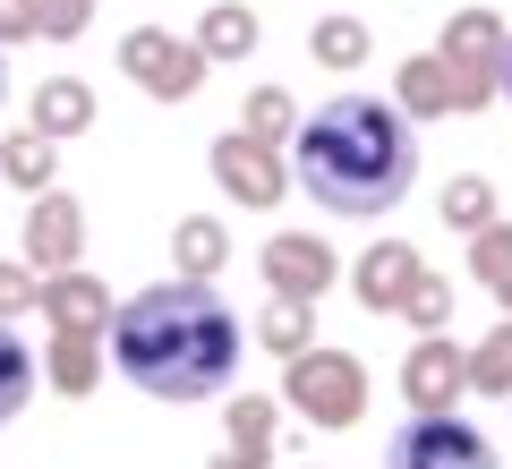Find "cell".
Returning <instances> with one entry per match:
<instances>
[{"mask_svg":"<svg viewBox=\"0 0 512 469\" xmlns=\"http://www.w3.org/2000/svg\"><path fill=\"white\" fill-rule=\"evenodd\" d=\"M308 60L316 69H359L367 60V26L359 18H316L308 26Z\"/></svg>","mask_w":512,"mask_h":469,"instance_id":"24","label":"cell"},{"mask_svg":"<svg viewBox=\"0 0 512 469\" xmlns=\"http://www.w3.org/2000/svg\"><path fill=\"white\" fill-rule=\"evenodd\" d=\"M291 180L342 222L393 214L419 180V128L376 94H333L316 120L291 128Z\"/></svg>","mask_w":512,"mask_h":469,"instance_id":"2","label":"cell"},{"mask_svg":"<svg viewBox=\"0 0 512 469\" xmlns=\"http://www.w3.org/2000/svg\"><path fill=\"white\" fill-rule=\"evenodd\" d=\"M26 128L52 137V145H60V137H86V128H94V86H86V77H43Z\"/></svg>","mask_w":512,"mask_h":469,"instance_id":"14","label":"cell"},{"mask_svg":"<svg viewBox=\"0 0 512 469\" xmlns=\"http://www.w3.org/2000/svg\"><path fill=\"white\" fill-rule=\"evenodd\" d=\"M436 214H444V231H461V239H478L495 222V188L478 180V171H461V180H444V197H436Z\"/></svg>","mask_w":512,"mask_h":469,"instance_id":"20","label":"cell"},{"mask_svg":"<svg viewBox=\"0 0 512 469\" xmlns=\"http://www.w3.org/2000/svg\"><path fill=\"white\" fill-rule=\"evenodd\" d=\"M419 248L410 239H376V248L350 265V290H359V307H376V316H402V299H410V282H419Z\"/></svg>","mask_w":512,"mask_h":469,"instance_id":"12","label":"cell"},{"mask_svg":"<svg viewBox=\"0 0 512 469\" xmlns=\"http://www.w3.org/2000/svg\"><path fill=\"white\" fill-rule=\"evenodd\" d=\"M495 94L512 103V35H504V60H495Z\"/></svg>","mask_w":512,"mask_h":469,"instance_id":"31","label":"cell"},{"mask_svg":"<svg viewBox=\"0 0 512 469\" xmlns=\"http://www.w3.org/2000/svg\"><path fill=\"white\" fill-rule=\"evenodd\" d=\"M43 316H52V333H69V342H103L111 333V290L94 282V273H43Z\"/></svg>","mask_w":512,"mask_h":469,"instance_id":"11","label":"cell"},{"mask_svg":"<svg viewBox=\"0 0 512 469\" xmlns=\"http://www.w3.org/2000/svg\"><path fill=\"white\" fill-rule=\"evenodd\" d=\"M205 163H214V188L231 205H248V214H265V205H282L291 197V163H282V145H256V137H214V154H205Z\"/></svg>","mask_w":512,"mask_h":469,"instance_id":"7","label":"cell"},{"mask_svg":"<svg viewBox=\"0 0 512 469\" xmlns=\"http://www.w3.org/2000/svg\"><path fill=\"white\" fill-rule=\"evenodd\" d=\"M171 265H180V282H214V273L231 265V231H222L214 214H188L180 231H171Z\"/></svg>","mask_w":512,"mask_h":469,"instance_id":"16","label":"cell"},{"mask_svg":"<svg viewBox=\"0 0 512 469\" xmlns=\"http://www.w3.org/2000/svg\"><path fill=\"white\" fill-rule=\"evenodd\" d=\"M504 35H512V26L495 18V9H461V18H444L436 60H453V69H487V77H495V60H504Z\"/></svg>","mask_w":512,"mask_h":469,"instance_id":"15","label":"cell"},{"mask_svg":"<svg viewBox=\"0 0 512 469\" xmlns=\"http://www.w3.org/2000/svg\"><path fill=\"white\" fill-rule=\"evenodd\" d=\"M470 273H478V282H487L495 299L512 307V222H487V231L470 239Z\"/></svg>","mask_w":512,"mask_h":469,"instance_id":"25","label":"cell"},{"mask_svg":"<svg viewBox=\"0 0 512 469\" xmlns=\"http://www.w3.org/2000/svg\"><path fill=\"white\" fill-rule=\"evenodd\" d=\"M256 273H265V290H274V299H291V307H316L333 290V248L316 231H274L265 239V256H256Z\"/></svg>","mask_w":512,"mask_h":469,"instance_id":"8","label":"cell"},{"mask_svg":"<svg viewBox=\"0 0 512 469\" xmlns=\"http://www.w3.org/2000/svg\"><path fill=\"white\" fill-rule=\"evenodd\" d=\"M222 435H231V452H239V461H256V469H265V452H274V435H282V401L239 393L231 410H222Z\"/></svg>","mask_w":512,"mask_h":469,"instance_id":"17","label":"cell"},{"mask_svg":"<svg viewBox=\"0 0 512 469\" xmlns=\"http://www.w3.org/2000/svg\"><path fill=\"white\" fill-rule=\"evenodd\" d=\"M256 350H274V359H299V350H316V307L274 299L265 316H256Z\"/></svg>","mask_w":512,"mask_h":469,"instance_id":"21","label":"cell"},{"mask_svg":"<svg viewBox=\"0 0 512 469\" xmlns=\"http://www.w3.org/2000/svg\"><path fill=\"white\" fill-rule=\"evenodd\" d=\"M26 307H43V273L0 256V325H9V316H26Z\"/></svg>","mask_w":512,"mask_h":469,"instance_id":"29","label":"cell"},{"mask_svg":"<svg viewBox=\"0 0 512 469\" xmlns=\"http://www.w3.org/2000/svg\"><path fill=\"white\" fill-rule=\"evenodd\" d=\"M461 359H470V393H487V401H512V316H504V325H495L478 350H461Z\"/></svg>","mask_w":512,"mask_h":469,"instance_id":"23","label":"cell"},{"mask_svg":"<svg viewBox=\"0 0 512 469\" xmlns=\"http://www.w3.org/2000/svg\"><path fill=\"white\" fill-rule=\"evenodd\" d=\"M282 410H299L308 427H359L367 410V367L350 359V350H299V359H282Z\"/></svg>","mask_w":512,"mask_h":469,"instance_id":"3","label":"cell"},{"mask_svg":"<svg viewBox=\"0 0 512 469\" xmlns=\"http://www.w3.org/2000/svg\"><path fill=\"white\" fill-rule=\"evenodd\" d=\"M461 393H470V359H461L444 333H419V342H410V359H402V401H410V418L453 410Z\"/></svg>","mask_w":512,"mask_h":469,"instance_id":"9","label":"cell"},{"mask_svg":"<svg viewBox=\"0 0 512 469\" xmlns=\"http://www.w3.org/2000/svg\"><path fill=\"white\" fill-rule=\"evenodd\" d=\"M52 171H60V145H52V137H35V128L0 145V180L26 188V197H43V188H52Z\"/></svg>","mask_w":512,"mask_h":469,"instance_id":"19","label":"cell"},{"mask_svg":"<svg viewBox=\"0 0 512 469\" xmlns=\"http://www.w3.org/2000/svg\"><path fill=\"white\" fill-rule=\"evenodd\" d=\"M77 248H86V205L60 197V188H43V197L26 205V265L35 273H69Z\"/></svg>","mask_w":512,"mask_h":469,"instance_id":"10","label":"cell"},{"mask_svg":"<svg viewBox=\"0 0 512 469\" xmlns=\"http://www.w3.org/2000/svg\"><path fill=\"white\" fill-rule=\"evenodd\" d=\"M26 401H35V359H26V342H18V333L0 325V427H9V418H18Z\"/></svg>","mask_w":512,"mask_h":469,"instance_id":"26","label":"cell"},{"mask_svg":"<svg viewBox=\"0 0 512 469\" xmlns=\"http://www.w3.org/2000/svg\"><path fill=\"white\" fill-rule=\"evenodd\" d=\"M43 384L69 401H86L94 384H103V342H69V333H52V350H43Z\"/></svg>","mask_w":512,"mask_h":469,"instance_id":"18","label":"cell"},{"mask_svg":"<svg viewBox=\"0 0 512 469\" xmlns=\"http://www.w3.org/2000/svg\"><path fill=\"white\" fill-rule=\"evenodd\" d=\"M478 103H495V77L487 69H453V60H436V52H419V60L393 69V111H402L410 128L444 120V111H478Z\"/></svg>","mask_w":512,"mask_h":469,"instance_id":"4","label":"cell"},{"mask_svg":"<svg viewBox=\"0 0 512 469\" xmlns=\"http://www.w3.org/2000/svg\"><path fill=\"white\" fill-rule=\"evenodd\" d=\"M35 35V0H0V52Z\"/></svg>","mask_w":512,"mask_h":469,"instance_id":"30","label":"cell"},{"mask_svg":"<svg viewBox=\"0 0 512 469\" xmlns=\"http://www.w3.org/2000/svg\"><path fill=\"white\" fill-rule=\"evenodd\" d=\"M111 359L146 401H214L239 376V316L214 282H154L111 307Z\"/></svg>","mask_w":512,"mask_h":469,"instance_id":"1","label":"cell"},{"mask_svg":"<svg viewBox=\"0 0 512 469\" xmlns=\"http://www.w3.org/2000/svg\"><path fill=\"white\" fill-rule=\"evenodd\" d=\"M94 26V0H35V35L43 43H77Z\"/></svg>","mask_w":512,"mask_h":469,"instance_id":"28","label":"cell"},{"mask_svg":"<svg viewBox=\"0 0 512 469\" xmlns=\"http://www.w3.org/2000/svg\"><path fill=\"white\" fill-rule=\"evenodd\" d=\"M0 103H9V60H0Z\"/></svg>","mask_w":512,"mask_h":469,"instance_id":"33","label":"cell"},{"mask_svg":"<svg viewBox=\"0 0 512 469\" xmlns=\"http://www.w3.org/2000/svg\"><path fill=\"white\" fill-rule=\"evenodd\" d=\"M120 69L137 77V94H154V103H188V94L205 86V52L180 43L171 26H128L120 35Z\"/></svg>","mask_w":512,"mask_h":469,"instance_id":"5","label":"cell"},{"mask_svg":"<svg viewBox=\"0 0 512 469\" xmlns=\"http://www.w3.org/2000/svg\"><path fill=\"white\" fill-rule=\"evenodd\" d=\"M384 469H495V444L470 418L436 410V418H402V435L384 444Z\"/></svg>","mask_w":512,"mask_h":469,"instance_id":"6","label":"cell"},{"mask_svg":"<svg viewBox=\"0 0 512 469\" xmlns=\"http://www.w3.org/2000/svg\"><path fill=\"white\" fill-rule=\"evenodd\" d=\"M291 128H299V103L282 86H256L248 103H239V137H256V145H291Z\"/></svg>","mask_w":512,"mask_h":469,"instance_id":"22","label":"cell"},{"mask_svg":"<svg viewBox=\"0 0 512 469\" xmlns=\"http://www.w3.org/2000/svg\"><path fill=\"white\" fill-rule=\"evenodd\" d=\"M214 469H256V461H239V452H222V461H214Z\"/></svg>","mask_w":512,"mask_h":469,"instance_id":"32","label":"cell"},{"mask_svg":"<svg viewBox=\"0 0 512 469\" xmlns=\"http://www.w3.org/2000/svg\"><path fill=\"white\" fill-rule=\"evenodd\" d=\"M205 52V69H231V60H248L256 43H265V26H256V9L248 0H205V18H197V35H188Z\"/></svg>","mask_w":512,"mask_h":469,"instance_id":"13","label":"cell"},{"mask_svg":"<svg viewBox=\"0 0 512 469\" xmlns=\"http://www.w3.org/2000/svg\"><path fill=\"white\" fill-rule=\"evenodd\" d=\"M402 316H410L419 333H444V325H453V282H444V273H419L410 299H402Z\"/></svg>","mask_w":512,"mask_h":469,"instance_id":"27","label":"cell"}]
</instances>
